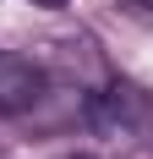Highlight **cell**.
<instances>
[{"mask_svg": "<svg viewBox=\"0 0 153 159\" xmlns=\"http://www.w3.org/2000/svg\"><path fill=\"white\" fill-rule=\"evenodd\" d=\"M88 121L104 137H131V143H142V137H153V93H142V88H131V82H109L104 93H93L88 104Z\"/></svg>", "mask_w": 153, "mask_h": 159, "instance_id": "cell-1", "label": "cell"}, {"mask_svg": "<svg viewBox=\"0 0 153 159\" xmlns=\"http://www.w3.org/2000/svg\"><path fill=\"white\" fill-rule=\"evenodd\" d=\"M44 99V71L28 61V55H11L0 49V115H22Z\"/></svg>", "mask_w": 153, "mask_h": 159, "instance_id": "cell-2", "label": "cell"}, {"mask_svg": "<svg viewBox=\"0 0 153 159\" xmlns=\"http://www.w3.org/2000/svg\"><path fill=\"white\" fill-rule=\"evenodd\" d=\"M33 6H44V11H60V6H66V0H33Z\"/></svg>", "mask_w": 153, "mask_h": 159, "instance_id": "cell-3", "label": "cell"}, {"mask_svg": "<svg viewBox=\"0 0 153 159\" xmlns=\"http://www.w3.org/2000/svg\"><path fill=\"white\" fill-rule=\"evenodd\" d=\"M71 159H93V154H71Z\"/></svg>", "mask_w": 153, "mask_h": 159, "instance_id": "cell-4", "label": "cell"}]
</instances>
